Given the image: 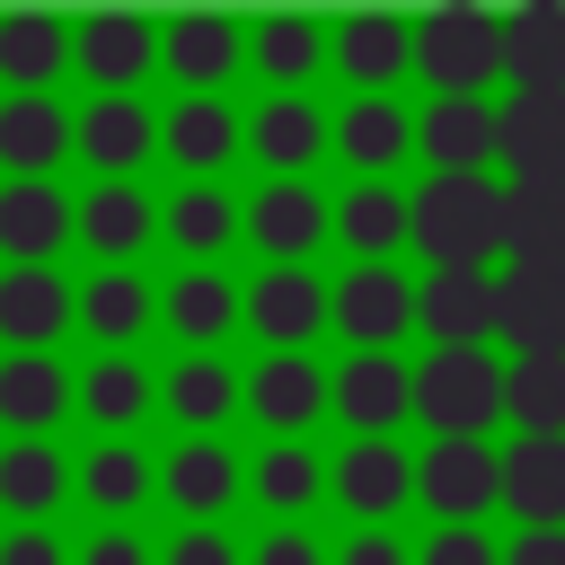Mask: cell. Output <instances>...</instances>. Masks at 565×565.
Returning a JSON list of instances; mask_svg holds the SVG:
<instances>
[{
	"mask_svg": "<svg viewBox=\"0 0 565 565\" xmlns=\"http://www.w3.org/2000/svg\"><path fill=\"white\" fill-rule=\"evenodd\" d=\"M415 62H424V79H433L441 97H477V88L503 71V18L450 0V9H433V18L415 26Z\"/></svg>",
	"mask_w": 565,
	"mask_h": 565,
	"instance_id": "obj_1",
	"label": "cell"
},
{
	"mask_svg": "<svg viewBox=\"0 0 565 565\" xmlns=\"http://www.w3.org/2000/svg\"><path fill=\"white\" fill-rule=\"evenodd\" d=\"M494 221H503V185H486V177H433L415 194V238H424V256L441 274L477 265L494 247Z\"/></svg>",
	"mask_w": 565,
	"mask_h": 565,
	"instance_id": "obj_2",
	"label": "cell"
},
{
	"mask_svg": "<svg viewBox=\"0 0 565 565\" xmlns=\"http://www.w3.org/2000/svg\"><path fill=\"white\" fill-rule=\"evenodd\" d=\"M415 406L424 424H441V441H477V424H494L503 406V371L486 353H433L415 371Z\"/></svg>",
	"mask_w": 565,
	"mask_h": 565,
	"instance_id": "obj_3",
	"label": "cell"
},
{
	"mask_svg": "<svg viewBox=\"0 0 565 565\" xmlns=\"http://www.w3.org/2000/svg\"><path fill=\"white\" fill-rule=\"evenodd\" d=\"M494 335L530 362V353H565V274L547 265H512L494 282Z\"/></svg>",
	"mask_w": 565,
	"mask_h": 565,
	"instance_id": "obj_4",
	"label": "cell"
},
{
	"mask_svg": "<svg viewBox=\"0 0 565 565\" xmlns=\"http://www.w3.org/2000/svg\"><path fill=\"white\" fill-rule=\"evenodd\" d=\"M494 247H503L512 265H547V274H565V177H512V185H503Z\"/></svg>",
	"mask_w": 565,
	"mask_h": 565,
	"instance_id": "obj_5",
	"label": "cell"
},
{
	"mask_svg": "<svg viewBox=\"0 0 565 565\" xmlns=\"http://www.w3.org/2000/svg\"><path fill=\"white\" fill-rule=\"evenodd\" d=\"M415 486H424V503H433V512H450V521L468 530V512L503 503V459H494L486 441H433V450H424V468H415Z\"/></svg>",
	"mask_w": 565,
	"mask_h": 565,
	"instance_id": "obj_6",
	"label": "cell"
},
{
	"mask_svg": "<svg viewBox=\"0 0 565 565\" xmlns=\"http://www.w3.org/2000/svg\"><path fill=\"white\" fill-rule=\"evenodd\" d=\"M503 503L521 530H565V433H521L503 450Z\"/></svg>",
	"mask_w": 565,
	"mask_h": 565,
	"instance_id": "obj_7",
	"label": "cell"
},
{
	"mask_svg": "<svg viewBox=\"0 0 565 565\" xmlns=\"http://www.w3.org/2000/svg\"><path fill=\"white\" fill-rule=\"evenodd\" d=\"M512 177H565V88H512L494 106Z\"/></svg>",
	"mask_w": 565,
	"mask_h": 565,
	"instance_id": "obj_8",
	"label": "cell"
},
{
	"mask_svg": "<svg viewBox=\"0 0 565 565\" xmlns=\"http://www.w3.org/2000/svg\"><path fill=\"white\" fill-rule=\"evenodd\" d=\"M424 159H433L441 177H477L486 159H503L494 106H486V97H441V106L424 115Z\"/></svg>",
	"mask_w": 565,
	"mask_h": 565,
	"instance_id": "obj_9",
	"label": "cell"
},
{
	"mask_svg": "<svg viewBox=\"0 0 565 565\" xmlns=\"http://www.w3.org/2000/svg\"><path fill=\"white\" fill-rule=\"evenodd\" d=\"M335 406H344V424H362V441H388V424L415 406V371L388 353H353L335 371Z\"/></svg>",
	"mask_w": 565,
	"mask_h": 565,
	"instance_id": "obj_10",
	"label": "cell"
},
{
	"mask_svg": "<svg viewBox=\"0 0 565 565\" xmlns=\"http://www.w3.org/2000/svg\"><path fill=\"white\" fill-rule=\"evenodd\" d=\"M406 318H415V282H397L388 265H362V274H344L335 282V327L353 335V344H388V335H406Z\"/></svg>",
	"mask_w": 565,
	"mask_h": 565,
	"instance_id": "obj_11",
	"label": "cell"
},
{
	"mask_svg": "<svg viewBox=\"0 0 565 565\" xmlns=\"http://www.w3.org/2000/svg\"><path fill=\"white\" fill-rule=\"evenodd\" d=\"M415 318L441 335V353H468V344L494 327V282H486L477 265H450V274H433V282L415 291Z\"/></svg>",
	"mask_w": 565,
	"mask_h": 565,
	"instance_id": "obj_12",
	"label": "cell"
},
{
	"mask_svg": "<svg viewBox=\"0 0 565 565\" xmlns=\"http://www.w3.org/2000/svg\"><path fill=\"white\" fill-rule=\"evenodd\" d=\"M327 309H335V300H327L300 265H274V274L247 291V327H256L265 344H282V353H291L300 335H318V327H327Z\"/></svg>",
	"mask_w": 565,
	"mask_h": 565,
	"instance_id": "obj_13",
	"label": "cell"
},
{
	"mask_svg": "<svg viewBox=\"0 0 565 565\" xmlns=\"http://www.w3.org/2000/svg\"><path fill=\"white\" fill-rule=\"evenodd\" d=\"M335 494L380 521V512H397V503L415 494V459H406L397 441H353V450L335 459Z\"/></svg>",
	"mask_w": 565,
	"mask_h": 565,
	"instance_id": "obj_14",
	"label": "cell"
},
{
	"mask_svg": "<svg viewBox=\"0 0 565 565\" xmlns=\"http://www.w3.org/2000/svg\"><path fill=\"white\" fill-rule=\"evenodd\" d=\"M71 238V203L44 185V177H18V185H0V247L9 256H44V247H62Z\"/></svg>",
	"mask_w": 565,
	"mask_h": 565,
	"instance_id": "obj_15",
	"label": "cell"
},
{
	"mask_svg": "<svg viewBox=\"0 0 565 565\" xmlns=\"http://www.w3.org/2000/svg\"><path fill=\"white\" fill-rule=\"evenodd\" d=\"M503 71H512V88H565V9H512Z\"/></svg>",
	"mask_w": 565,
	"mask_h": 565,
	"instance_id": "obj_16",
	"label": "cell"
},
{
	"mask_svg": "<svg viewBox=\"0 0 565 565\" xmlns=\"http://www.w3.org/2000/svg\"><path fill=\"white\" fill-rule=\"evenodd\" d=\"M62 150H71V115H62L53 97H9V106H0V159H9L18 177H44Z\"/></svg>",
	"mask_w": 565,
	"mask_h": 565,
	"instance_id": "obj_17",
	"label": "cell"
},
{
	"mask_svg": "<svg viewBox=\"0 0 565 565\" xmlns=\"http://www.w3.org/2000/svg\"><path fill=\"white\" fill-rule=\"evenodd\" d=\"M247 406H256L265 424H282V433H291V424H309V415L327 406V380L309 371V353H265V362H256V380H247Z\"/></svg>",
	"mask_w": 565,
	"mask_h": 565,
	"instance_id": "obj_18",
	"label": "cell"
},
{
	"mask_svg": "<svg viewBox=\"0 0 565 565\" xmlns=\"http://www.w3.org/2000/svg\"><path fill=\"white\" fill-rule=\"evenodd\" d=\"M62 53H71L62 18H44V9H9V18H0V79H18L26 97L62 71Z\"/></svg>",
	"mask_w": 565,
	"mask_h": 565,
	"instance_id": "obj_19",
	"label": "cell"
},
{
	"mask_svg": "<svg viewBox=\"0 0 565 565\" xmlns=\"http://www.w3.org/2000/svg\"><path fill=\"white\" fill-rule=\"evenodd\" d=\"M247 230L274 247V265L282 256H300V247H318V230H327V203L309 194V185H291V177H274L265 194H256V212H247Z\"/></svg>",
	"mask_w": 565,
	"mask_h": 565,
	"instance_id": "obj_20",
	"label": "cell"
},
{
	"mask_svg": "<svg viewBox=\"0 0 565 565\" xmlns=\"http://www.w3.org/2000/svg\"><path fill=\"white\" fill-rule=\"evenodd\" d=\"M159 44H168V71L194 79V88H221V79L238 71V26H230V18H177Z\"/></svg>",
	"mask_w": 565,
	"mask_h": 565,
	"instance_id": "obj_21",
	"label": "cell"
},
{
	"mask_svg": "<svg viewBox=\"0 0 565 565\" xmlns=\"http://www.w3.org/2000/svg\"><path fill=\"white\" fill-rule=\"evenodd\" d=\"M62 397H71V380H62L44 353H9V362H0V424H26V441L62 415Z\"/></svg>",
	"mask_w": 565,
	"mask_h": 565,
	"instance_id": "obj_22",
	"label": "cell"
},
{
	"mask_svg": "<svg viewBox=\"0 0 565 565\" xmlns=\"http://www.w3.org/2000/svg\"><path fill=\"white\" fill-rule=\"evenodd\" d=\"M62 318H71V291H62L44 265H18V274H0V335H18V344H44Z\"/></svg>",
	"mask_w": 565,
	"mask_h": 565,
	"instance_id": "obj_23",
	"label": "cell"
},
{
	"mask_svg": "<svg viewBox=\"0 0 565 565\" xmlns=\"http://www.w3.org/2000/svg\"><path fill=\"white\" fill-rule=\"evenodd\" d=\"M79 62H88L106 88H124V79H141V62H150V26L124 18V9H97V18H79Z\"/></svg>",
	"mask_w": 565,
	"mask_h": 565,
	"instance_id": "obj_24",
	"label": "cell"
},
{
	"mask_svg": "<svg viewBox=\"0 0 565 565\" xmlns=\"http://www.w3.org/2000/svg\"><path fill=\"white\" fill-rule=\"evenodd\" d=\"M335 53H344L353 79H397V71L415 62V26H406V18H380V9H371V18H344V26H335Z\"/></svg>",
	"mask_w": 565,
	"mask_h": 565,
	"instance_id": "obj_25",
	"label": "cell"
},
{
	"mask_svg": "<svg viewBox=\"0 0 565 565\" xmlns=\"http://www.w3.org/2000/svg\"><path fill=\"white\" fill-rule=\"evenodd\" d=\"M79 150H88L106 177H124V168H141V150H150V115H141L132 97H97V106L79 115Z\"/></svg>",
	"mask_w": 565,
	"mask_h": 565,
	"instance_id": "obj_26",
	"label": "cell"
},
{
	"mask_svg": "<svg viewBox=\"0 0 565 565\" xmlns=\"http://www.w3.org/2000/svg\"><path fill=\"white\" fill-rule=\"evenodd\" d=\"M503 415L530 433H565V353H530L503 371Z\"/></svg>",
	"mask_w": 565,
	"mask_h": 565,
	"instance_id": "obj_27",
	"label": "cell"
},
{
	"mask_svg": "<svg viewBox=\"0 0 565 565\" xmlns=\"http://www.w3.org/2000/svg\"><path fill=\"white\" fill-rule=\"evenodd\" d=\"M79 238H88V247H106V256L141 247V238H150V203H141V185L106 177V185H97V194L79 203Z\"/></svg>",
	"mask_w": 565,
	"mask_h": 565,
	"instance_id": "obj_28",
	"label": "cell"
},
{
	"mask_svg": "<svg viewBox=\"0 0 565 565\" xmlns=\"http://www.w3.org/2000/svg\"><path fill=\"white\" fill-rule=\"evenodd\" d=\"M238 494V468H230V450H212V441H185L177 459H168V503H185V512H221Z\"/></svg>",
	"mask_w": 565,
	"mask_h": 565,
	"instance_id": "obj_29",
	"label": "cell"
},
{
	"mask_svg": "<svg viewBox=\"0 0 565 565\" xmlns=\"http://www.w3.org/2000/svg\"><path fill=\"white\" fill-rule=\"evenodd\" d=\"M344 238H353L362 256H388L397 238H415V203H397L388 185H353V194H344Z\"/></svg>",
	"mask_w": 565,
	"mask_h": 565,
	"instance_id": "obj_30",
	"label": "cell"
},
{
	"mask_svg": "<svg viewBox=\"0 0 565 565\" xmlns=\"http://www.w3.org/2000/svg\"><path fill=\"white\" fill-rule=\"evenodd\" d=\"M247 132H256V150H265V159H274V177H282V168H300V159L318 150V132H327V124H318V106H309V97H274Z\"/></svg>",
	"mask_w": 565,
	"mask_h": 565,
	"instance_id": "obj_31",
	"label": "cell"
},
{
	"mask_svg": "<svg viewBox=\"0 0 565 565\" xmlns=\"http://www.w3.org/2000/svg\"><path fill=\"white\" fill-rule=\"evenodd\" d=\"M168 150H177L185 168H221V159L238 150V124H230L212 97H185V106L168 115Z\"/></svg>",
	"mask_w": 565,
	"mask_h": 565,
	"instance_id": "obj_32",
	"label": "cell"
},
{
	"mask_svg": "<svg viewBox=\"0 0 565 565\" xmlns=\"http://www.w3.org/2000/svg\"><path fill=\"white\" fill-rule=\"evenodd\" d=\"M406 115L388 106V97H362V106H344V124H335V141H344V159H362V168H388L397 150H406Z\"/></svg>",
	"mask_w": 565,
	"mask_h": 565,
	"instance_id": "obj_33",
	"label": "cell"
},
{
	"mask_svg": "<svg viewBox=\"0 0 565 565\" xmlns=\"http://www.w3.org/2000/svg\"><path fill=\"white\" fill-rule=\"evenodd\" d=\"M168 318H177V335H185V344H221V327L238 318V300H230V282H221V274H185V282L168 291Z\"/></svg>",
	"mask_w": 565,
	"mask_h": 565,
	"instance_id": "obj_34",
	"label": "cell"
},
{
	"mask_svg": "<svg viewBox=\"0 0 565 565\" xmlns=\"http://www.w3.org/2000/svg\"><path fill=\"white\" fill-rule=\"evenodd\" d=\"M62 494V459H53V441H18V450H0V503L9 512H44Z\"/></svg>",
	"mask_w": 565,
	"mask_h": 565,
	"instance_id": "obj_35",
	"label": "cell"
},
{
	"mask_svg": "<svg viewBox=\"0 0 565 565\" xmlns=\"http://www.w3.org/2000/svg\"><path fill=\"white\" fill-rule=\"evenodd\" d=\"M79 318H88L106 344H124V335H141V318H150V291H141L132 274H97V282H88V300H79Z\"/></svg>",
	"mask_w": 565,
	"mask_h": 565,
	"instance_id": "obj_36",
	"label": "cell"
},
{
	"mask_svg": "<svg viewBox=\"0 0 565 565\" xmlns=\"http://www.w3.org/2000/svg\"><path fill=\"white\" fill-rule=\"evenodd\" d=\"M230 397H238V380H230L212 353H194V362L168 380V406H177L185 424H221V415H230Z\"/></svg>",
	"mask_w": 565,
	"mask_h": 565,
	"instance_id": "obj_37",
	"label": "cell"
},
{
	"mask_svg": "<svg viewBox=\"0 0 565 565\" xmlns=\"http://www.w3.org/2000/svg\"><path fill=\"white\" fill-rule=\"evenodd\" d=\"M256 494H265L274 512H300V503H318V459H309L300 441H274V450L256 459Z\"/></svg>",
	"mask_w": 565,
	"mask_h": 565,
	"instance_id": "obj_38",
	"label": "cell"
},
{
	"mask_svg": "<svg viewBox=\"0 0 565 565\" xmlns=\"http://www.w3.org/2000/svg\"><path fill=\"white\" fill-rule=\"evenodd\" d=\"M168 230H177V247H194V256H203V247H221L238 221H230V194H221V185H212V194L194 185V194H177V203H168Z\"/></svg>",
	"mask_w": 565,
	"mask_h": 565,
	"instance_id": "obj_39",
	"label": "cell"
},
{
	"mask_svg": "<svg viewBox=\"0 0 565 565\" xmlns=\"http://www.w3.org/2000/svg\"><path fill=\"white\" fill-rule=\"evenodd\" d=\"M79 486H88V503H106V512H124V503H141V450H124V441H106V450H88V468H79Z\"/></svg>",
	"mask_w": 565,
	"mask_h": 565,
	"instance_id": "obj_40",
	"label": "cell"
},
{
	"mask_svg": "<svg viewBox=\"0 0 565 565\" xmlns=\"http://www.w3.org/2000/svg\"><path fill=\"white\" fill-rule=\"evenodd\" d=\"M256 62H265L274 79H300V71L318 62V26H309V18H265V26H256Z\"/></svg>",
	"mask_w": 565,
	"mask_h": 565,
	"instance_id": "obj_41",
	"label": "cell"
},
{
	"mask_svg": "<svg viewBox=\"0 0 565 565\" xmlns=\"http://www.w3.org/2000/svg\"><path fill=\"white\" fill-rule=\"evenodd\" d=\"M79 397H88L97 424H132V415H141V371H132V362H97Z\"/></svg>",
	"mask_w": 565,
	"mask_h": 565,
	"instance_id": "obj_42",
	"label": "cell"
},
{
	"mask_svg": "<svg viewBox=\"0 0 565 565\" xmlns=\"http://www.w3.org/2000/svg\"><path fill=\"white\" fill-rule=\"evenodd\" d=\"M424 565H503V556H494L486 530H441V539L424 547Z\"/></svg>",
	"mask_w": 565,
	"mask_h": 565,
	"instance_id": "obj_43",
	"label": "cell"
},
{
	"mask_svg": "<svg viewBox=\"0 0 565 565\" xmlns=\"http://www.w3.org/2000/svg\"><path fill=\"white\" fill-rule=\"evenodd\" d=\"M168 565H238V556H230V539H221V530H185V539L168 547Z\"/></svg>",
	"mask_w": 565,
	"mask_h": 565,
	"instance_id": "obj_44",
	"label": "cell"
},
{
	"mask_svg": "<svg viewBox=\"0 0 565 565\" xmlns=\"http://www.w3.org/2000/svg\"><path fill=\"white\" fill-rule=\"evenodd\" d=\"M503 565H565V530H521L503 547Z\"/></svg>",
	"mask_w": 565,
	"mask_h": 565,
	"instance_id": "obj_45",
	"label": "cell"
},
{
	"mask_svg": "<svg viewBox=\"0 0 565 565\" xmlns=\"http://www.w3.org/2000/svg\"><path fill=\"white\" fill-rule=\"evenodd\" d=\"M256 565H318V547H309V530H274L256 547Z\"/></svg>",
	"mask_w": 565,
	"mask_h": 565,
	"instance_id": "obj_46",
	"label": "cell"
},
{
	"mask_svg": "<svg viewBox=\"0 0 565 565\" xmlns=\"http://www.w3.org/2000/svg\"><path fill=\"white\" fill-rule=\"evenodd\" d=\"M0 565H62V547H53L44 530H18V539L0 547Z\"/></svg>",
	"mask_w": 565,
	"mask_h": 565,
	"instance_id": "obj_47",
	"label": "cell"
},
{
	"mask_svg": "<svg viewBox=\"0 0 565 565\" xmlns=\"http://www.w3.org/2000/svg\"><path fill=\"white\" fill-rule=\"evenodd\" d=\"M344 565H406V556H397V539H388V530H362V539L344 547Z\"/></svg>",
	"mask_w": 565,
	"mask_h": 565,
	"instance_id": "obj_48",
	"label": "cell"
},
{
	"mask_svg": "<svg viewBox=\"0 0 565 565\" xmlns=\"http://www.w3.org/2000/svg\"><path fill=\"white\" fill-rule=\"evenodd\" d=\"M88 565H141V539L106 530V539H88Z\"/></svg>",
	"mask_w": 565,
	"mask_h": 565,
	"instance_id": "obj_49",
	"label": "cell"
}]
</instances>
